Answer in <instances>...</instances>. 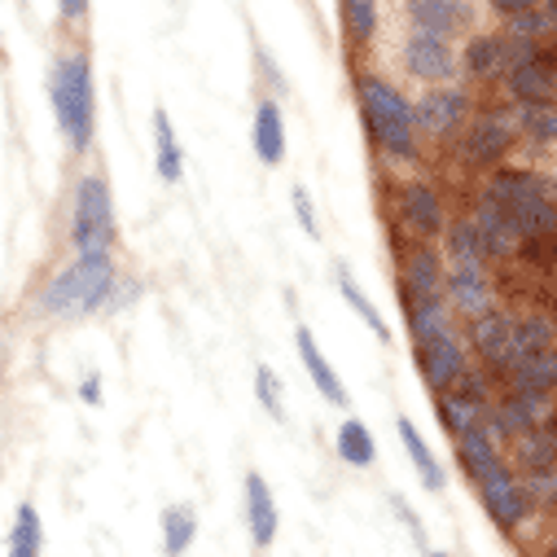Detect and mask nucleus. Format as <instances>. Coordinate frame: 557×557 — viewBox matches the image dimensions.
Returning a JSON list of instances; mask_svg holds the SVG:
<instances>
[{
  "instance_id": "3",
  "label": "nucleus",
  "mask_w": 557,
  "mask_h": 557,
  "mask_svg": "<svg viewBox=\"0 0 557 557\" xmlns=\"http://www.w3.org/2000/svg\"><path fill=\"white\" fill-rule=\"evenodd\" d=\"M360 92V106H364V119H369V132H373V141L382 154L408 163L417 159V114H412V101L386 84L382 75H364L356 84Z\"/></svg>"
},
{
  "instance_id": "29",
  "label": "nucleus",
  "mask_w": 557,
  "mask_h": 557,
  "mask_svg": "<svg viewBox=\"0 0 557 557\" xmlns=\"http://www.w3.org/2000/svg\"><path fill=\"white\" fill-rule=\"evenodd\" d=\"M448 259H453V268H487V250L479 242L474 220H461L448 228Z\"/></svg>"
},
{
  "instance_id": "41",
  "label": "nucleus",
  "mask_w": 557,
  "mask_h": 557,
  "mask_svg": "<svg viewBox=\"0 0 557 557\" xmlns=\"http://www.w3.org/2000/svg\"><path fill=\"white\" fill-rule=\"evenodd\" d=\"M255 58H259V66H263V75H268V79L276 84V92H286V79H282V71H276V66H272V58H268L263 49H255Z\"/></svg>"
},
{
  "instance_id": "27",
  "label": "nucleus",
  "mask_w": 557,
  "mask_h": 557,
  "mask_svg": "<svg viewBox=\"0 0 557 557\" xmlns=\"http://www.w3.org/2000/svg\"><path fill=\"white\" fill-rule=\"evenodd\" d=\"M45 548V527H40V513L32 500L18 505V518H14V531H10V557H40Z\"/></svg>"
},
{
  "instance_id": "11",
  "label": "nucleus",
  "mask_w": 557,
  "mask_h": 557,
  "mask_svg": "<svg viewBox=\"0 0 557 557\" xmlns=\"http://www.w3.org/2000/svg\"><path fill=\"white\" fill-rule=\"evenodd\" d=\"M408 18L417 32L426 36H461L470 23H474V10L466 5V0H408Z\"/></svg>"
},
{
  "instance_id": "20",
  "label": "nucleus",
  "mask_w": 557,
  "mask_h": 557,
  "mask_svg": "<svg viewBox=\"0 0 557 557\" xmlns=\"http://www.w3.org/2000/svg\"><path fill=\"white\" fill-rule=\"evenodd\" d=\"M444 276L448 272H444L435 250L417 246L408 255V295H412V304H440L444 299Z\"/></svg>"
},
{
  "instance_id": "35",
  "label": "nucleus",
  "mask_w": 557,
  "mask_h": 557,
  "mask_svg": "<svg viewBox=\"0 0 557 557\" xmlns=\"http://www.w3.org/2000/svg\"><path fill=\"white\" fill-rule=\"evenodd\" d=\"M527 492H531V505L535 509H557V470H540V474H527Z\"/></svg>"
},
{
  "instance_id": "45",
  "label": "nucleus",
  "mask_w": 557,
  "mask_h": 557,
  "mask_svg": "<svg viewBox=\"0 0 557 557\" xmlns=\"http://www.w3.org/2000/svg\"><path fill=\"white\" fill-rule=\"evenodd\" d=\"M548 66H553V71H557V53H553V58H548Z\"/></svg>"
},
{
  "instance_id": "40",
  "label": "nucleus",
  "mask_w": 557,
  "mask_h": 557,
  "mask_svg": "<svg viewBox=\"0 0 557 557\" xmlns=\"http://www.w3.org/2000/svg\"><path fill=\"white\" fill-rule=\"evenodd\" d=\"M58 14L66 23H84L88 18V0H58Z\"/></svg>"
},
{
  "instance_id": "5",
  "label": "nucleus",
  "mask_w": 557,
  "mask_h": 557,
  "mask_svg": "<svg viewBox=\"0 0 557 557\" xmlns=\"http://www.w3.org/2000/svg\"><path fill=\"white\" fill-rule=\"evenodd\" d=\"M71 246L79 255H97L114 246V194L101 172L79 176L71 202Z\"/></svg>"
},
{
  "instance_id": "19",
  "label": "nucleus",
  "mask_w": 557,
  "mask_h": 557,
  "mask_svg": "<svg viewBox=\"0 0 557 557\" xmlns=\"http://www.w3.org/2000/svg\"><path fill=\"white\" fill-rule=\"evenodd\" d=\"M295 347H299V360H304V369H308V377H312V386L330 399V404H338V408H347V391H343V382H338V373H334V364L325 360V351L317 347V338H312V330H304L299 325V334H295Z\"/></svg>"
},
{
  "instance_id": "32",
  "label": "nucleus",
  "mask_w": 557,
  "mask_h": 557,
  "mask_svg": "<svg viewBox=\"0 0 557 557\" xmlns=\"http://www.w3.org/2000/svg\"><path fill=\"white\" fill-rule=\"evenodd\" d=\"M338 295H343V299H347V304L356 308V317H360V321H364V325H369V330H373V334H377L382 343H391V330H386V321L377 317L373 299H369V295H364V290L356 286V276H351L347 268H338Z\"/></svg>"
},
{
  "instance_id": "33",
  "label": "nucleus",
  "mask_w": 557,
  "mask_h": 557,
  "mask_svg": "<svg viewBox=\"0 0 557 557\" xmlns=\"http://www.w3.org/2000/svg\"><path fill=\"white\" fill-rule=\"evenodd\" d=\"M343 27L351 40H373L377 32V0H343Z\"/></svg>"
},
{
  "instance_id": "42",
  "label": "nucleus",
  "mask_w": 557,
  "mask_h": 557,
  "mask_svg": "<svg viewBox=\"0 0 557 557\" xmlns=\"http://www.w3.org/2000/svg\"><path fill=\"white\" fill-rule=\"evenodd\" d=\"M79 399H84V404H97V399H101V391H97V377H88V382L79 386Z\"/></svg>"
},
{
  "instance_id": "48",
  "label": "nucleus",
  "mask_w": 557,
  "mask_h": 557,
  "mask_svg": "<svg viewBox=\"0 0 557 557\" xmlns=\"http://www.w3.org/2000/svg\"><path fill=\"white\" fill-rule=\"evenodd\" d=\"M553 106H557V101H553Z\"/></svg>"
},
{
  "instance_id": "10",
  "label": "nucleus",
  "mask_w": 557,
  "mask_h": 557,
  "mask_svg": "<svg viewBox=\"0 0 557 557\" xmlns=\"http://www.w3.org/2000/svg\"><path fill=\"white\" fill-rule=\"evenodd\" d=\"M470 220H474V228H479V242H483L487 259H509V255L522 250V228H518L513 215H509L500 202H492L487 194L479 198V207H474Z\"/></svg>"
},
{
  "instance_id": "1",
  "label": "nucleus",
  "mask_w": 557,
  "mask_h": 557,
  "mask_svg": "<svg viewBox=\"0 0 557 557\" xmlns=\"http://www.w3.org/2000/svg\"><path fill=\"white\" fill-rule=\"evenodd\" d=\"M119 290V268L110 259V250L97 255H79L71 268H62L40 295V312L45 317H92V312H110V299Z\"/></svg>"
},
{
  "instance_id": "28",
  "label": "nucleus",
  "mask_w": 557,
  "mask_h": 557,
  "mask_svg": "<svg viewBox=\"0 0 557 557\" xmlns=\"http://www.w3.org/2000/svg\"><path fill=\"white\" fill-rule=\"evenodd\" d=\"M338 457H343L347 466H356V470L373 466L377 448H373V435H369V426L360 422V417H347V422L338 426Z\"/></svg>"
},
{
  "instance_id": "38",
  "label": "nucleus",
  "mask_w": 557,
  "mask_h": 557,
  "mask_svg": "<svg viewBox=\"0 0 557 557\" xmlns=\"http://www.w3.org/2000/svg\"><path fill=\"white\" fill-rule=\"evenodd\" d=\"M391 509H395V513L404 518V527H408V535L417 540V548H426V531H422V518H417V513H412V509H408V505H404L399 496L391 500ZM426 553H431V548H426Z\"/></svg>"
},
{
  "instance_id": "22",
  "label": "nucleus",
  "mask_w": 557,
  "mask_h": 557,
  "mask_svg": "<svg viewBox=\"0 0 557 557\" xmlns=\"http://www.w3.org/2000/svg\"><path fill=\"white\" fill-rule=\"evenodd\" d=\"M513 444H518V466H522L527 474L557 470V422H553V426H531V431L518 435Z\"/></svg>"
},
{
  "instance_id": "30",
  "label": "nucleus",
  "mask_w": 557,
  "mask_h": 557,
  "mask_svg": "<svg viewBox=\"0 0 557 557\" xmlns=\"http://www.w3.org/2000/svg\"><path fill=\"white\" fill-rule=\"evenodd\" d=\"M513 123H518V136H527V141H535V146L557 141V106H518Z\"/></svg>"
},
{
  "instance_id": "26",
  "label": "nucleus",
  "mask_w": 557,
  "mask_h": 557,
  "mask_svg": "<svg viewBox=\"0 0 557 557\" xmlns=\"http://www.w3.org/2000/svg\"><path fill=\"white\" fill-rule=\"evenodd\" d=\"M194 535H198L194 509L189 505H168L163 509V553L168 557H185L189 544H194Z\"/></svg>"
},
{
  "instance_id": "36",
  "label": "nucleus",
  "mask_w": 557,
  "mask_h": 557,
  "mask_svg": "<svg viewBox=\"0 0 557 557\" xmlns=\"http://www.w3.org/2000/svg\"><path fill=\"white\" fill-rule=\"evenodd\" d=\"M548 27H557V23L535 5V10H527V14H518V18H509V27H505V32H509V36H522V40H540Z\"/></svg>"
},
{
  "instance_id": "18",
  "label": "nucleus",
  "mask_w": 557,
  "mask_h": 557,
  "mask_svg": "<svg viewBox=\"0 0 557 557\" xmlns=\"http://www.w3.org/2000/svg\"><path fill=\"white\" fill-rule=\"evenodd\" d=\"M457 457H461V470L474 479V487H479V483H487L492 474H500V470H505V461H500L496 440H492V431H487V426L457 435Z\"/></svg>"
},
{
  "instance_id": "17",
  "label": "nucleus",
  "mask_w": 557,
  "mask_h": 557,
  "mask_svg": "<svg viewBox=\"0 0 557 557\" xmlns=\"http://www.w3.org/2000/svg\"><path fill=\"white\" fill-rule=\"evenodd\" d=\"M242 509H246V527H250L255 548H268L276 540V500H272L263 474H255V470L246 474V500H242Z\"/></svg>"
},
{
  "instance_id": "16",
  "label": "nucleus",
  "mask_w": 557,
  "mask_h": 557,
  "mask_svg": "<svg viewBox=\"0 0 557 557\" xmlns=\"http://www.w3.org/2000/svg\"><path fill=\"white\" fill-rule=\"evenodd\" d=\"M255 154L268 168L286 159V119H282V101L276 97H263L255 106Z\"/></svg>"
},
{
  "instance_id": "8",
  "label": "nucleus",
  "mask_w": 557,
  "mask_h": 557,
  "mask_svg": "<svg viewBox=\"0 0 557 557\" xmlns=\"http://www.w3.org/2000/svg\"><path fill=\"white\" fill-rule=\"evenodd\" d=\"M457 66H461V58L453 53V45H448V40L426 36V32L408 36V45H404V71H408L412 79L444 84V79H453V75H457Z\"/></svg>"
},
{
  "instance_id": "21",
  "label": "nucleus",
  "mask_w": 557,
  "mask_h": 557,
  "mask_svg": "<svg viewBox=\"0 0 557 557\" xmlns=\"http://www.w3.org/2000/svg\"><path fill=\"white\" fill-rule=\"evenodd\" d=\"M395 431H399V444H404V453H408V461H412L417 479H422V487H426V492H444L448 474H444V466L435 461L431 444H426L422 435H417V426L408 422V417H395Z\"/></svg>"
},
{
  "instance_id": "14",
  "label": "nucleus",
  "mask_w": 557,
  "mask_h": 557,
  "mask_svg": "<svg viewBox=\"0 0 557 557\" xmlns=\"http://www.w3.org/2000/svg\"><path fill=\"white\" fill-rule=\"evenodd\" d=\"M444 299L466 312V317H479L492 308V282H487V268H453L444 276Z\"/></svg>"
},
{
  "instance_id": "12",
  "label": "nucleus",
  "mask_w": 557,
  "mask_h": 557,
  "mask_svg": "<svg viewBox=\"0 0 557 557\" xmlns=\"http://www.w3.org/2000/svg\"><path fill=\"white\" fill-rule=\"evenodd\" d=\"M466 110H470V97L461 88H435V92H426L422 101L412 106L417 127L431 132V136H453L466 123Z\"/></svg>"
},
{
  "instance_id": "13",
  "label": "nucleus",
  "mask_w": 557,
  "mask_h": 557,
  "mask_svg": "<svg viewBox=\"0 0 557 557\" xmlns=\"http://www.w3.org/2000/svg\"><path fill=\"white\" fill-rule=\"evenodd\" d=\"M505 88L518 106H553L557 101V71L544 58L518 62L505 71Z\"/></svg>"
},
{
  "instance_id": "31",
  "label": "nucleus",
  "mask_w": 557,
  "mask_h": 557,
  "mask_svg": "<svg viewBox=\"0 0 557 557\" xmlns=\"http://www.w3.org/2000/svg\"><path fill=\"white\" fill-rule=\"evenodd\" d=\"M553 343H557V325L548 317H540V312L518 317L513 321V356L509 360H518L527 351H540V347H553Z\"/></svg>"
},
{
  "instance_id": "7",
  "label": "nucleus",
  "mask_w": 557,
  "mask_h": 557,
  "mask_svg": "<svg viewBox=\"0 0 557 557\" xmlns=\"http://www.w3.org/2000/svg\"><path fill=\"white\" fill-rule=\"evenodd\" d=\"M479 500H483V509L492 513V522L505 527V531H518V527L527 522V513L535 509L527 483H522L509 466H505L500 474H492L487 483H479Z\"/></svg>"
},
{
  "instance_id": "9",
  "label": "nucleus",
  "mask_w": 557,
  "mask_h": 557,
  "mask_svg": "<svg viewBox=\"0 0 557 557\" xmlns=\"http://www.w3.org/2000/svg\"><path fill=\"white\" fill-rule=\"evenodd\" d=\"M470 347L479 351L483 364L509 369V356H513V317L500 312V308H487V312L470 317Z\"/></svg>"
},
{
  "instance_id": "39",
  "label": "nucleus",
  "mask_w": 557,
  "mask_h": 557,
  "mask_svg": "<svg viewBox=\"0 0 557 557\" xmlns=\"http://www.w3.org/2000/svg\"><path fill=\"white\" fill-rule=\"evenodd\" d=\"M487 5H492L496 14H505V18H518V14L535 10V5H540V0H487Z\"/></svg>"
},
{
  "instance_id": "24",
  "label": "nucleus",
  "mask_w": 557,
  "mask_h": 557,
  "mask_svg": "<svg viewBox=\"0 0 557 557\" xmlns=\"http://www.w3.org/2000/svg\"><path fill=\"white\" fill-rule=\"evenodd\" d=\"M154 168L168 185H176L185 176V154H181V141H176V127L163 110H154Z\"/></svg>"
},
{
  "instance_id": "37",
  "label": "nucleus",
  "mask_w": 557,
  "mask_h": 557,
  "mask_svg": "<svg viewBox=\"0 0 557 557\" xmlns=\"http://www.w3.org/2000/svg\"><path fill=\"white\" fill-rule=\"evenodd\" d=\"M295 215H299V228L317 242V237H321V224H317V207H312L308 189H295Z\"/></svg>"
},
{
  "instance_id": "43",
  "label": "nucleus",
  "mask_w": 557,
  "mask_h": 557,
  "mask_svg": "<svg viewBox=\"0 0 557 557\" xmlns=\"http://www.w3.org/2000/svg\"><path fill=\"white\" fill-rule=\"evenodd\" d=\"M544 14H548V18L557 23V0H544Z\"/></svg>"
},
{
  "instance_id": "47",
  "label": "nucleus",
  "mask_w": 557,
  "mask_h": 557,
  "mask_svg": "<svg viewBox=\"0 0 557 557\" xmlns=\"http://www.w3.org/2000/svg\"><path fill=\"white\" fill-rule=\"evenodd\" d=\"M553 185H557V176H553Z\"/></svg>"
},
{
  "instance_id": "15",
  "label": "nucleus",
  "mask_w": 557,
  "mask_h": 557,
  "mask_svg": "<svg viewBox=\"0 0 557 557\" xmlns=\"http://www.w3.org/2000/svg\"><path fill=\"white\" fill-rule=\"evenodd\" d=\"M399 215H404V224L417 233V237H435V233H444V202H440V194L431 189V185H404V194H399Z\"/></svg>"
},
{
  "instance_id": "25",
  "label": "nucleus",
  "mask_w": 557,
  "mask_h": 557,
  "mask_svg": "<svg viewBox=\"0 0 557 557\" xmlns=\"http://www.w3.org/2000/svg\"><path fill=\"white\" fill-rule=\"evenodd\" d=\"M461 66H466L474 79H496V75H505V71H509V62H505V32H500V36H474L470 49H466V58H461Z\"/></svg>"
},
{
  "instance_id": "2",
  "label": "nucleus",
  "mask_w": 557,
  "mask_h": 557,
  "mask_svg": "<svg viewBox=\"0 0 557 557\" xmlns=\"http://www.w3.org/2000/svg\"><path fill=\"white\" fill-rule=\"evenodd\" d=\"M408 330H412V343H417V364H422V377L448 395L461 377H466V351L457 343V330H453V312L448 304H408Z\"/></svg>"
},
{
  "instance_id": "34",
  "label": "nucleus",
  "mask_w": 557,
  "mask_h": 557,
  "mask_svg": "<svg viewBox=\"0 0 557 557\" xmlns=\"http://www.w3.org/2000/svg\"><path fill=\"white\" fill-rule=\"evenodd\" d=\"M255 395L263 404V412L272 417V422H286V399H282V382H276V373L268 364L255 369Z\"/></svg>"
},
{
  "instance_id": "4",
  "label": "nucleus",
  "mask_w": 557,
  "mask_h": 557,
  "mask_svg": "<svg viewBox=\"0 0 557 557\" xmlns=\"http://www.w3.org/2000/svg\"><path fill=\"white\" fill-rule=\"evenodd\" d=\"M53 114L58 127L66 136V146L75 154H84L92 146V132H97V97H92V62L88 53H66L53 66Z\"/></svg>"
},
{
  "instance_id": "23",
  "label": "nucleus",
  "mask_w": 557,
  "mask_h": 557,
  "mask_svg": "<svg viewBox=\"0 0 557 557\" xmlns=\"http://www.w3.org/2000/svg\"><path fill=\"white\" fill-rule=\"evenodd\" d=\"M535 408L527 404V399H518L513 391H509V399H500V404H492V417H487V431H492V440H518V435H527L531 426H540L535 422Z\"/></svg>"
},
{
  "instance_id": "44",
  "label": "nucleus",
  "mask_w": 557,
  "mask_h": 557,
  "mask_svg": "<svg viewBox=\"0 0 557 557\" xmlns=\"http://www.w3.org/2000/svg\"><path fill=\"white\" fill-rule=\"evenodd\" d=\"M426 557H453V553H435V548H431V553H426Z\"/></svg>"
},
{
  "instance_id": "6",
  "label": "nucleus",
  "mask_w": 557,
  "mask_h": 557,
  "mask_svg": "<svg viewBox=\"0 0 557 557\" xmlns=\"http://www.w3.org/2000/svg\"><path fill=\"white\" fill-rule=\"evenodd\" d=\"M513 141H518V123H513V114L492 110V114H483V119L470 123L466 141H461V159H466L470 168H496V163L509 154Z\"/></svg>"
},
{
  "instance_id": "46",
  "label": "nucleus",
  "mask_w": 557,
  "mask_h": 557,
  "mask_svg": "<svg viewBox=\"0 0 557 557\" xmlns=\"http://www.w3.org/2000/svg\"><path fill=\"white\" fill-rule=\"evenodd\" d=\"M548 557H557V548H553V553H548Z\"/></svg>"
}]
</instances>
